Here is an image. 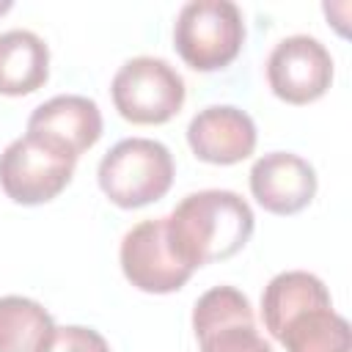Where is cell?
<instances>
[{
    "instance_id": "cell-3",
    "label": "cell",
    "mask_w": 352,
    "mask_h": 352,
    "mask_svg": "<svg viewBox=\"0 0 352 352\" xmlns=\"http://www.w3.org/2000/svg\"><path fill=\"white\" fill-rule=\"evenodd\" d=\"M245 44V19L231 0L184 3L173 25V47L195 72L226 69Z\"/></svg>"
},
{
    "instance_id": "cell-12",
    "label": "cell",
    "mask_w": 352,
    "mask_h": 352,
    "mask_svg": "<svg viewBox=\"0 0 352 352\" xmlns=\"http://www.w3.org/2000/svg\"><path fill=\"white\" fill-rule=\"evenodd\" d=\"M50 77V47L33 30L0 33V94L25 96L38 91Z\"/></svg>"
},
{
    "instance_id": "cell-8",
    "label": "cell",
    "mask_w": 352,
    "mask_h": 352,
    "mask_svg": "<svg viewBox=\"0 0 352 352\" xmlns=\"http://www.w3.org/2000/svg\"><path fill=\"white\" fill-rule=\"evenodd\" d=\"M267 82L272 94L289 104L316 102L333 82V58L314 36H286L267 58Z\"/></svg>"
},
{
    "instance_id": "cell-11",
    "label": "cell",
    "mask_w": 352,
    "mask_h": 352,
    "mask_svg": "<svg viewBox=\"0 0 352 352\" xmlns=\"http://www.w3.org/2000/svg\"><path fill=\"white\" fill-rule=\"evenodd\" d=\"M28 132H36L60 148H66L72 157L80 160L82 151H88L102 138V113L99 104L80 94H60L38 104L28 118Z\"/></svg>"
},
{
    "instance_id": "cell-4",
    "label": "cell",
    "mask_w": 352,
    "mask_h": 352,
    "mask_svg": "<svg viewBox=\"0 0 352 352\" xmlns=\"http://www.w3.org/2000/svg\"><path fill=\"white\" fill-rule=\"evenodd\" d=\"M74 165L77 157L66 148L36 132H25L0 154V187L14 204L38 206L66 190Z\"/></svg>"
},
{
    "instance_id": "cell-1",
    "label": "cell",
    "mask_w": 352,
    "mask_h": 352,
    "mask_svg": "<svg viewBox=\"0 0 352 352\" xmlns=\"http://www.w3.org/2000/svg\"><path fill=\"white\" fill-rule=\"evenodd\" d=\"M253 226L250 204L234 190L190 192L165 217L170 245L192 272L239 253L253 236Z\"/></svg>"
},
{
    "instance_id": "cell-13",
    "label": "cell",
    "mask_w": 352,
    "mask_h": 352,
    "mask_svg": "<svg viewBox=\"0 0 352 352\" xmlns=\"http://www.w3.org/2000/svg\"><path fill=\"white\" fill-rule=\"evenodd\" d=\"M286 352H352L349 322L333 311V302L308 305L289 316L278 333Z\"/></svg>"
},
{
    "instance_id": "cell-2",
    "label": "cell",
    "mask_w": 352,
    "mask_h": 352,
    "mask_svg": "<svg viewBox=\"0 0 352 352\" xmlns=\"http://www.w3.org/2000/svg\"><path fill=\"white\" fill-rule=\"evenodd\" d=\"M173 173V157L165 143L151 138H124L102 157L96 179L110 204L140 209L170 190Z\"/></svg>"
},
{
    "instance_id": "cell-7",
    "label": "cell",
    "mask_w": 352,
    "mask_h": 352,
    "mask_svg": "<svg viewBox=\"0 0 352 352\" xmlns=\"http://www.w3.org/2000/svg\"><path fill=\"white\" fill-rule=\"evenodd\" d=\"M118 261L124 278L146 294L179 292L192 275V270L182 264L170 245L165 217H151L132 226L121 239Z\"/></svg>"
},
{
    "instance_id": "cell-14",
    "label": "cell",
    "mask_w": 352,
    "mask_h": 352,
    "mask_svg": "<svg viewBox=\"0 0 352 352\" xmlns=\"http://www.w3.org/2000/svg\"><path fill=\"white\" fill-rule=\"evenodd\" d=\"M322 302H333L322 278H316L314 272H305V270L278 272L264 286V294H261L264 327L272 338H278V333L289 316H294L297 311H302L308 305H322Z\"/></svg>"
},
{
    "instance_id": "cell-15",
    "label": "cell",
    "mask_w": 352,
    "mask_h": 352,
    "mask_svg": "<svg viewBox=\"0 0 352 352\" xmlns=\"http://www.w3.org/2000/svg\"><path fill=\"white\" fill-rule=\"evenodd\" d=\"M50 311L22 294L0 297V352H41L52 336Z\"/></svg>"
},
{
    "instance_id": "cell-5",
    "label": "cell",
    "mask_w": 352,
    "mask_h": 352,
    "mask_svg": "<svg viewBox=\"0 0 352 352\" xmlns=\"http://www.w3.org/2000/svg\"><path fill=\"white\" fill-rule=\"evenodd\" d=\"M110 94L121 118L132 124H165L182 110L187 88L184 77L165 58L138 55L121 63Z\"/></svg>"
},
{
    "instance_id": "cell-10",
    "label": "cell",
    "mask_w": 352,
    "mask_h": 352,
    "mask_svg": "<svg viewBox=\"0 0 352 352\" xmlns=\"http://www.w3.org/2000/svg\"><path fill=\"white\" fill-rule=\"evenodd\" d=\"M250 192L272 214H297L316 195V170L292 151H270L250 168Z\"/></svg>"
},
{
    "instance_id": "cell-9",
    "label": "cell",
    "mask_w": 352,
    "mask_h": 352,
    "mask_svg": "<svg viewBox=\"0 0 352 352\" xmlns=\"http://www.w3.org/2000/svg\"><path fill=\"white\" fill-rule=\"evenodd\" d=\"M256 124L234 104H209L187 124V143L192 154L212 165H234L256 151Z\"/></svg>"
},
{
    "instance_id": "cell-6",
    "label": "cell",
    "mask_w": 352,
    "mask_h": 352,
    "mask_svg": "<svg viewBox=\"0 0 352 352\" xmlns=\"http://www.w3.org/2000/svg\"><path fill=\"white\" fill-rule=\"evenodd\" d=\"M201 352H275L258 333L250 300L234 286H212L192 305Z\"/></svg>"
},
{
    "instance_id": "cell-16",
    "label": "cell",
    "mask_w": 352,
    "mask_h": 352,
    "mask_svg": "<svg viewBox=\"0 0 352 352\" xmlns=\"http://www.w3.org/2000/svg\"><path fill=\"white\" fill-rule=\"evenodd\" d=\"M41 352H110V346L99 330L82 324H66L52 330Z\"/></svg>"
},
{
    "instance_id": "cell-17",
    "label": "cell",
    "mask_w": 352,
    "mask_h": 352,
    "mask_svg": "<svg viewBox=\"0 0 352 352\" xmlns=\"http://www.w3.org/2000/svg\"><path fill=\"white\" fill-rule=\"evenodd\" d=\"M6 11H11V0H0V16H3Z\"/></svg>"
}]
</instances>
